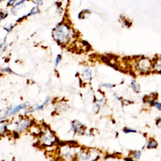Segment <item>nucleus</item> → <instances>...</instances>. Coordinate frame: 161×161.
<instances>
[{
	"label": "nucleus",
	"mask_w": 161,
	"mask_h": 161,
	"mask_svg": "<svg viewBox=\"0 0 161 161\" xmlns=\"http://www.w3.org/2000/svg\"><path fill=\"white\" fill-rule=\"evenodd\" d=\"M17 2V0H9L8 1V5H14Z\"/></svg>",
	"instance_id": "obj_16"
},
{
	"label": "nucleus",
	"mask_w": 161,
	"mask_h": 161,
	"mask_svg": "<svg viewBox=\"0 0 161 161\" xmlns=\"http://www.w3.org/2000/svg\"><path fill=\"white\" fill-rule=\"evenodd\" d=\"M153 67L155 71H156L158 73H161V58L156 60Z\"/></svg>",
	"instance_id": "obj_7"
},
{
	"label": "nucleus",
	"mask_w": 161,
	"mask_h": 161,
	"mask_svg": "<svg viewBox=\"0 0 161 161\" xmlns=\"http://www.w3.org/2000/svg\"><path fill=\"white\" fill-rule=\"evenodd\" d=\"M39 12V9L38 7H34L33 8L31 11L30 12V15H35V14H37Z\"/></svg>",
	"instance_id": "obj_10"
},
{
	"label": "nucleus",
	"mask_w": 161,
	"mask_h": 161,
	"mask_svg": "<svg viewBox=\"0 0 161 161\" xmlns=\"http://www.w3.org/2000/svg\"><path fill=\"white\" fill-rule=\"evenodd\" d=\"M158 144L157 142L154 139L151 138L149 140V141L148 142V144L147 145V148L151 149V148H155L157 147Z\"/></svg>",
	"instance_id": "obj_8"
},
{
	"label": "nucleus",
	"mask_w": 161,
	"mask_h": 161,
	"mask_svg": "<svg viewBox=\"0 0 161 161\" xmlns=\"http://www.w3.org/2000/svg\"><path fill=\"white\" fill-rule=\"evenodd\" d=\"M29 125L30 121L28 120H23V121H20L17 125V130L19 132H22L27 129V127L29 126Z\"/></svg>",
	"instance_id": "obj_3"
},
{
	"label": "nucleus",
	"mask_w": 161,
	"mask_h": 161,
	"mask_svg": "<svg viewBox=\"0 0 161 161\" xmlns=\"http://www.w3.org/2000/svg\"><path fill=\"white\" fill-rule=\"evenodd\" d=\"M136 131L134 130H132V129H126L125 130H124V132L125 133H130V132H135Z\"/></svg>",
	"instance_id": "obj_18"
},
{
	"label": "nucleus",
	"mask_w": 161,
	"mask_h": 161,
	"mask_svg": "<svg viewBox=\"0 0 161 161\" xmlns=\"http://www.w3.org/2000/svg\"><path fill=\"white\" fill-rule=\"evenodd\" d=\"M154 106L156 107L157 110H161V103L159 102H155L154 103Z\"/></svg>",
	"instance_id": "obj_13"
},
{
	"label": "nucleus",
	"mask_w": 161,
	"mask_h": 161,
	"mask_svg": "<svg viewBox=\"0 0 161 161\" xmlns=\"http://www.w3.org/2000/svg\"><path fill=\"white\" fill-rule=\"evenodd\" d=\"M72 127L75 132H81L82 128H83V125L80 122H79V121H74L72 122Z\"/></svg>",
	"instance_id": "obj_5"
},
{
	"label": "nucleus",
	"mask_w": 161,
	"mask_h": 161,
	"mask_svg": "<svg viewBox=\"0 0 161 161\" xmlns=\"http://www.w3.org/2000/svg\"><path fill=\"white\" fill-rule=\"evenodd\" d=\"M48 102V99H46V101H45V103H44V104H42V105L40 106H38L37 108H35V110H40V109H42V108H44V106H45V105H46L47 104V103Z\"/></svg>",
	"instance_id": "obj_12"
},
{
	"label": "nucleus",
	"mask_w": 161,
	"mask_h": 161,
	"mask_svg": "<svg viewBox=\"0 0 161 161\" xmlns=\"http://www.w3.org/2000/svg\"><path fill=\"white\" fill-rule=\"evenodd\" d=\"M33 3L37 5H42L43 4V0H33Z\"/></svg>",
	"instance_id": "obj_15"
},
{
	"label": "nucleus",
	"mask_w": 161,
	"mask_h": 161,
	"mask_svg": "<svg viewBox=\"0 0 161 161\" xmlns=\"http://www.w3.org/2000/svg\"><path fill=\"white\" fill-rule=\"evenodd\" d=\"M158 125V127H159V128H160V129H161V121H160V122H159V124H158V125Z\"/></svg>",
	"instance_id": "obj_19"
},
{
	"label": "nucleus",
	"mask_w": 161,
	"mask_h": 161,
	"mask_svg": "<svg viewBox=\"0 0 161 161\" xmlns=\"http://www.w3.org/2000/svg\"><path fill=\"white\" fill-rule=\"evenodd\" d=\"M102 86H104V87H106L110 88V87H114L115 85H112V84H107V83H106V84H103Z\"/></svg>",
	"instance_id": "obj_17"
},
{
	"label": "nucleus",
	"mask_w": 161,
	"mask_h": 161,
	"mask_svg": "<svg viewBox=\"0 0 161 161\" xmlns=\"http://www.w3.org/2000/svg\"><path fill=\"white\" fill-rule=\"evenodd\" d=\"M82 76L84 78V80L89 81L91 79V71L89 68H86L83 70Z\"/></svg>",
	"instance_id": "obj_4"
},
{
	"label": "nucleus",
	"mask_w": 161,
	"mask_h": 161,
	"mask_svg": "<svg viewBox=\"0 0 161 161\" xmlns=\"http://www.w3.org/2000/svg\"><path fill=\"white\" fill-rule=\"evenodd\" d=\"M54 36L57 41L60 43H67L72 36L71 28L67 25H59L54 30Z\"/></svg>",
	"instance_id": "obj_1"
},
{
	"label": "nucleus",
	"mask_w": 161,
	"mask_h": 161,
	"mask_svg": "<svg viewBox=\"0 0 161 161\" xmlns=\"http://www.w3.org/2000/svg\"><path fill=\"white\" fill-rule=\"evenodd\" d=\"M27 107V104L26 103H24V104H21V105H18L17 106H16L13 110H11L10 111V114L11 115H14L15 113H17V112H19V110H22V109H25Z\"/></svg>",
	"instance_id": "obj_6"
},
{
	"label": "nucleus",
	"mask_w": 161,
	"mask_h": 161,
	"mask_svg": "<svg viewBox=\"0 0 161 161\" xmlns=\"http://www.w3.org/2000/svg\"><path fill=\"white\" fill-rule=\"evenodd\" d=\"M152 63L147 58H142L138 60L136 64V69L142 74L147 73L152 68Z\"/></svg>",
	"instance_id": "obj_2"
},
{
	"label": "nucleus",
	"mask_w": 161,
	"mask_h": 161,
	"mask_svg": "<svg viewBox=\"0 0 161 161\" xmlns=\"http://www.w3.org/2000/svg\"><path fill=\"white\" fill-rule=\"evenodd\" d=\"M61 59H62L61 56L58 55V56H57V59L56 60V66H57V65L59 64V63L60 62V60H61Z\"/></svg>",
	"instance_id": "obj_14"
},
{
	"label": "nucleus",
	"mask_w": 161,
	"mask_h": 161,
	"mask_svg": "<svg viewBox=\"0 0 161 161\" xmlns=\"http://www.w3.org/2000/svg\"><path fill=\"white\" fill-rule=\"evenodd\" d=\"M131 86L132 87L133 90L135 92L138 93V92L140 91V86H139V84L136 83V82L134 80H132Z\"/></svg>",
	"instance_id": "obj_9"
},
{
	"label": "nucleus",
	"mask_w": 161,
	"mask_h": 161,
	"mask_svg": "<svg viewBox=\"0 0 161 161\" xmlns=\"http://www.w3.org/2000/svg\"><path fill=\"white\" fill-rule=\"evenodd\" d=\"M141 156V152L140 151H135L133 154V157L135 159H139Z\"/></svg>",
	"instance_id": "obj_11"
}]
</instances>
